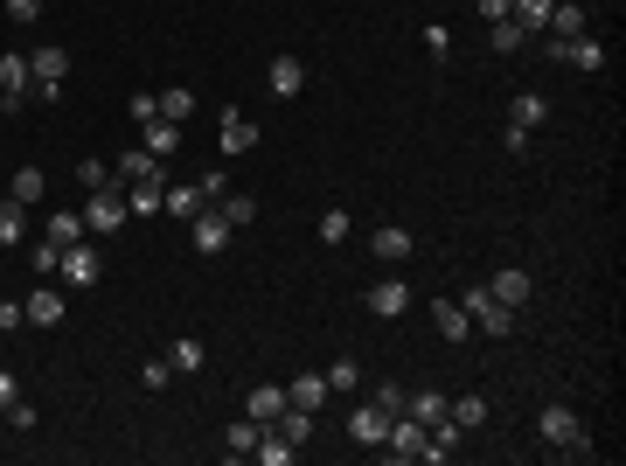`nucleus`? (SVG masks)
Wrapping results in <instances>:
<instances>
[{
  "label": "nucleus",
  "mask_w": 626,
  "mask_h": 466,
  "mask_svg": "<svg viewBox=\"0 0 626 466\" xmlns=\"http://www.w3.org/2000/svg\"><path fill=\"white\" fill-rule=\"evenodd\" d=\"M265 84H272V98H300V91H307V63H300V56H272Z\"/></svg>",
  "instance_id": "1a4fd4ad"
},
{
  "label": "nucleus",
  "mask_w": 626,
  "mask_h": 466,
  "mask_svg": "<svg viewBox=\"0 0 626 466\" xmlns=\"http://www.w3.org/2000/svg\"><path fill=\"white\" fill-rule=\"evenodd\" d=\"M460 307H467V320L480 327V334H508V320H515V313L501 307V300H494L487 286H473V293H460Z\"/></svg>",
  "instance_id": "39448f33"
},
{
  "label": "nucleus",
  "mask_w": 626,
  "mask_h": 466,
  "mask_svg": "<svg viewBox=\"0 0 626 466\" xmlns=\"http://www.w3.org/2000/svg\"><path fill=\"white\" fill-rule=\"evenodd\" d=\"M369 404H383V411H390V418H404V411H411V390H390V383H383V390H376V397H369Z\"/></svg>",
  "instance_id": "79ce46f5"
},
{
  "label": "nucleus",
  "mask_w": 626,
  "mask_h": 466,
  "mask_svg": "<svg viewBox=\"0 0 626 466\" xmlns=\"http://www.w3.org/2000/svg\"><path fill=\"white\" fill-rule=\"evenodd\" d=\"M369 251H376V258H383V265H404V258H411V251H418V237H411V230H404V223H383V230H376V237H369Z\"/></svg>",
  "instance_id": "9d476101"
},
{
  "label": "nucleus",
  "mask_w": 626,
  "mask_h": 466,
  "mask_svg": "<svg viewBox=\"0 0 626 466\" xmlns=\"http://www.w3.org/2000/svg\"><path fill=\"white\" fill-rule=\"evenodd\" d=\"M56 265H63V244H49V237H42V244L28 251V272H35V279H56Z\"/></svg>",
  "instance_id": "473e14b6"
},
{
  "label": "nucleus",
  "mask_w": 626,
  "mask_h": 466,
  "mask_svg": "<svg viewBox=\"0 0 626 466\" xmlns=\"http://www.w3.org/2000/svg\"><path fill=\"white\" fill-rule=\"evenodd\" d=\"M536 432L557 446V453H571V460H592V439H585V418L571 411V404H543V418H536Z\"/></svg>",
  "instance_id": "f257e3e1"
},
{
  "label": "nucleus",
  "mask_w": 626,
  "mask_h": 466,
  "mask_svg": "<svg viewBox=\"0 0 626 466\" xmlns=\"http://www.w3.org/2000/svg\"><path fill=\"white\" fill-rule=\"evenodd\" d=\"M404 418H418V425L432 432V425L446 418V397H439V390H411V411H404Z\"/></svg>",
  "instance_id": "c756f323"
},
{
  "label": "nucleus",
  "mask_w": 626,
  "mask_h": 466,
  "mask_svg": "<svg viewBox=\"0 0 626 466\" xmlns=\"http://www.w3.org/2000/svg\"><path fill=\"white\" fill-rule=\"evenodd\" d=\"M21 307H28V327H56V320H63V293H56V286H35Z\"/></svg>",
  "instance_id": "f3484780"
},
{
  "label": "nucleus",
  "mask_w": 626,
  "mask_h": 466,
  "mask_svg": "<svg viewBox=\"0 0 626 466\" xmlns=\"http://www.w3.org/2000/svg\"><path fill=\"white\" fill-rule=\"evenodd\" d=\"M564 63L571 70H606V42L585 28V35H571V49H564Z\"/></svg>",
  "instance_id": "a211bd4d"
},
{
  "label": "nucleus",
  "mask_w": 626,
  "mask_h": 466,
  "mask_svg": "<svg viewBox=\"0 0 626 466\" xmlns=\"http://www.w3.org/2000/svg\"><path fill=\"white\" fill-rule=\"evenodd\" d=\"M432 320H439V334H446V341H467V334H473V320H467V307H460V300H439V307H432Z\"/></svg>",
  "instance_id": "cd10ccee"
},
{
  "label": "nucleus",
  "mask_w": 626,
  "mask_h": 466,
  "mask_svg": "<svg viewBox=\"0 0 626 466\" xmlns=\"http://www.w3.org/2000/svg\"><path fill=\"white\" fill-rule=\"evenodd\" d=\"M21 237H28V202L7 195V202H0V244H21Z\"/></svg>",
  "instance_id": "7c9ffc66"
},
{
  "label": "nucleus",
  "mask_w": 626,
  "mask_h": 466,
  "mask_svg": "<svg viewBox=\"0 0 626 466\" xmlns=\"http://www.w3.org/2000/svg\"><path fill=\"white\" fill-rule=\"evenodd\" d=\"M320 376H327V390H355V383H362V369H355V362H348V355H341V362H334V369H320Z\"/></svg>",
  "instance_id": "58836bf2"
},
{
  "label": "nucleus",
  "mask_w": 626,
  "mask_h": 466,
  "mask_svg": "<svg viewBox=\"0 0 626 466\" xmlns=\"http://www.w3.org/2000/svg\"><path fill=\"white\" fill-rule=\"evenodd\" d=\"M327 397H334V390H327V376H320V369H307V376H293V383H286V404H300V411H320Z\"/></svg>",
  "instance_id": "dca6fc26"
},
{
  "label": "nucleus",
  "mask_w": 626,
  "mask_h": 466,
  "mask_svg": "<svg viewBox=\"0 0 626 466\" xmlns=\"http://www.w3.org/2000/svg\"><path fill=\"white\" fill-rule=\"evenodd\" d=\"M188 112H195V91H188V84H174V91L160 98V119H174V126H181Z\"/></svg>",
  "instance_id": "c9c22d12"
},
{
  "label": "nucleus",
  "mask_w": 626,
  "mask_h": 466,
  "mask_svg": "<svg viewBox=\"0 0 626 466\" xmlns=\"http://www.w3.org/2000/svg\"><path fill=\"white\" fill-rule=\"evenodd\" d=\"M223 216H230V230H237V223L258 216V202H251V195H223Z\"/></svg>",
  "instance_id": "a19ab883"
},
{
  "label": "nucleus",
  "mask_w": 626,
  "mask_h": 466,
  "mask_svg": "<svg viewBox=\"0 0 626 466\" xmlns=\"http://www.w3.org/2000/svg\"><path fill=\"white\" fill-rule=\"evenodd\" d=\"M529 286H536V279H529V272H515V265H501V272L487 279V293H494V300H501L508 313H515V307H529Z\"/></svg>",
  "instance_id": "ddd939ff"
},
{
  "label": "nucleus",
  "mask_w": 626,
  "mask_h": 466,
  "mask_svg": "<svg viewBox=\"0 0 626 466\" xmlns=\"http://www.w3.org/2000/svg\"><path fill=\"white\" fill-rule=\"evenodd\" d=\"M160 209H167V216H181V223H195L209 202H202V188H174V181H167V188H160Z\"/></svg>",
  "instance_id": "6ab92c4d"
},
{
  "label": "nucleus",
  "mask_w": 626,
  "mask_h": 466,
  "mask_svg": "<svg viewBox=\"0 0 626 466\" xmlns=\"http://www.w3.org/2000/svg\"><path fill=\"white\" fill-rule=\"evenodd\" d=\"M369 313H376V320H404V313H411V286H404V279H376V286H369Z\"/></svg>",
  "instance_id": "423d86ee"
},
{
  "label": "nucleus",
  "mask_w": 626,
  "mask_h": 466,
  "mask_svg": "<svg viewBox=\"0 0 626 466\" xmlns=\"http://www.w3.org/2000/svg\"><path fill=\"white\" fill-rule=\"evenodd\" d=\"M473 7H480V21H508V7H515V0H473Z\"/></svg>",
  "instance_id": "49530a36"
},
{
  "label": "nucleus",
  "mask_w": 626,
  "mask_h": 466,
  "mask_svg": "<svg viewBox=\"0 0 626 466\" xmlns=\"http://www.w3.org/2000/svg\"><path fill=\"white\" fill-rule=\"evenodd\" d=\"M487 42H494V56H515V49H529L536 35H529L522 21H487Z\"/></svg>",
  "instance_id": "412c9836"
},
{
  "label": "nucleus",
  "mask_w": 626,
  "mask_h": 466,
  "mask_svg": "<svg viewBox=\"0 0 626 466\" xmlns=\"http://www.w3.org/2000/svg\"><path fill=\"white\" fill-rule=\"evenodd\" d=\"M140 147L154 160H174L181 154V126H174V119H147V140H140Z\"/></svg>",
  "instance_id": "aec40b11"
},
{
  "label": "nucleus",
  "mask_w": 626,
  "mask_h": 466,
  "mask_svg": "<svg viewBox=\"0 0 626 466\" xmlns=\"http://www.w3.org/2000/svg\"><path fill=\"white\" fill-rule=\"evenodd\" d=\"M258 432H265L258 418H237V425L223 432V453H230V460H251V453H258Z\"/></svg>",
  "instance_id": "393cba45"
},
{
  "label": "nucleus",
  "mask_w": 626,
  "mask_h": 466,
  "mask_svg": "<svg viewBox=\"0 0 626 466\" xmlns=\"http://www.w3.org/2000/svg\"><path fill=\"white\" fill-rule=\"evenodd\" d=\"M188 237H195V251H202V258H216V251H223V244H230L237 230H230V216H223V209H202Z\"/></svg>",
  "instance_id": "6e6552de"
},
{
  "label": "nucleus",
  "mask_w": 626,
  "mask_h": 466,
  "mask_svg": "<svg viewBox=\"0 0 626 466\" xmlns=\"http://www.w3.org/2000/svg\"><path fill=\"white\" fill-rule=\"evenodd\" d=\"M14 404H21V383H14V376L0 369V411H14Z\"/></svg>",
  "instance_id": "a18cd8bd"
},
{
  "label": "nucleus",
  "mask_w": 626,
  "mask_h": 466,
  "mask_svg": "<svg viewBox=\"0 0 626 466\" xmlns=\"http://www.w3.org/2000/svg\"><path fill=\"white\" fill-rule=\"evenodd\" d=\"M77 188H112V167L105 160H77Z\"/></svg>",
  "instance_id": "4c0bfd02"
},
{
  "label": "nucleus",
  "mask_w": 626,
  "mask_h": 466,
  "mask_svg": "<svg viewBox=\"0 0 626 466\" xmlns=\"http://www.w3.org/2000/svg\"><path fill=\"white\" fill-rule=\"evenodd\" d=\"M56 279H63V286H98V279H105L98 244H70V251H63V265H56Z\"/></svg>",
  "instance_id": "20e7f679"
},
{
  "label": "nucleus",
  "mask_w": 626,
  "mask_h": 466,
  "mask_svg": "<svg viewBox=\"0 0 626 466\" xmlns=\"http://www.w3.org/2000/svg\"><path fill=\"white\" fill-rule=\"evenodd\" d=\"M348 439H355V446H383V439H390V411H383V404H362V411L348 418Z\"/></svg>",
  "instance_id": "9b49d317"
},
{
  "label": "nucleus",
  "mask_w": 626,
  "mask_h": 466,
  "mask_svg": "<svg viewBox=\"0 0 626 466\" xmlns=\"http://www.w3.org/2000/svg\"><path fill=\"white\" fill-rule=\"evenodd\" d=\"M147 174H160V160L147 154V147H133V154H119V167H112V181H126V188H133V181H147Z\"/></svg>",
  "instance_id": "bb28decb"
},
{
  "label": "nucleus",
  "mask_w": 626,
  "mask_h": 466,
  "mask_svg": "<svg viewBox=\"0 0 626 466\" xmlns=\"http://www.w3.org/2000/svg\"><path fill=\"white\" fill-rule=\"evenodd\" d=\"M7 195H14V202H28V209H35V202H42V195H49V174H42V167H14V181H7Z\"/></svg>",
  "instance_id": "5701e85b"
},
{
  "label": "nucleus",
  "mask_w": 626,
  "mask_h": 466,
  "mask_svg": "<svg viewBox=\"0 0 626 466\" xmlns=\"http://www.w3.org/2000/svg\"><path fill=\"white\" fill-rule=\"evenodd\" d=\"M202 362H209V348H202V341H195V334H181V341H174V348H167V369H181V376H195V369H202Z\"/></svg>",
  "instance_id": "a878e982"
},
{
  "label": "nucleus",
  "mask_w": 626,
  "mask_h": 466,
  "mask_svg": "<svg viewBox=\"0 0 626 466\" xmlns=\"http://www.w3.org/2000/svg\"><path fill=\"white\" fill-rule=\"evenodd\" d=\"M14 327H28V307L21 300H0V334H14Z\"/></svg>",
  "instance_id": "37998d69"
},
{
  "label": "nucleus",
  "mask_w": 626,
  "mask_h": 466,
  "mask_svg": "<svg viewBox=\"0 0 626 466\" xmlns=\"http://www.w3.org/2000/svg\"><path fill=\"white\" fill-rule=\"evenodd\" d=\"M592 21H585V7L578 0H550V21H543V42H571V35H585Z\"/></svg>",
  "instance_id": "0eeeda50"
},
{
  "label": "nucleus",
  "mask_w": 626,
  "mask_h": 466,
  "mask_svg": "<svg viewBox=\"0 0 626 466\" xmlns=\"http://www.w3.org/2000/svg\"><path fill=\"white\" fill-rule=\"evenodd\" d=\"M160 188H167L160 174H147V181H133V188H126V209H140V216H154V209H160Z\"/></svg>",
  "instance_id": "2f4dec72"
},
{
  "label": "nucleus",
  "mask_w": 626,
  "mask_h": 466,
  "mask_svg": "<svg viewBox=\"0 0 626 466\" xmlns=\"http://www.w3.org/2000/svg\"><path fill=\"white\" fill-rule=\"evenodd\" d=\"M446 418H453L460 432H473V425H487V397H460V404H453Z\"/></svg>",
  "instance_id": "f704fd0d"
},
{
  "label": "nucleus",
  "mask_w": 626,
  "mask_h": 466,
  "mask_svg": "<svg viewBox=\"0 0 626 466\" xmlns=\"http://www.w3.org/2000/svg\"><path fill=\"white\" fill-rule=\"evenodd\" d=\"M543 119H550V105H543V91H515V105H508V126H529V133H536Z\"/></svg>",
  "instance_id": "4be33fe9"
},
{
  "label": "nucleus",
  "mask_w": 626,
  "mask_h": 466,
  "mask_svg": "<svg viewBox=\"0 0 626 466\" xmlns=\"http://www.w3.org/2000/svg\"><path fill=\"white\" fill-rule=\"evenodd\" d=\"M251 147H258V119L230 105V112H223V154H251Z\"/></svg>",
  "instance_id": "4468645a"
},
{
  "label": "nucleus",
  "mask_w": 626,
  "mask_h": 466,
  "mask_svg": "<svg viewBox=\"0 0 626 466\" xmlns=\"http://www.w3.org/2000/svg\"><path fill=\"white\" fill-rule=\"evenodd\" d=\"M119 223H126V195H119V188H84V230L112 237Z\"/></svg>",
  "instance_id": "f03ea898"
},
{
  "label": "nucleus",
  "mask_w": 626,
  "mask_h": 466,
  "mask_svg": "<svg viewBox=\"0 0 626 466\" xmlns=\"http://www.w3.org/2000/svg\"><path fill=\"white\" fill-rule=\"evenodd\" d=\"M28 77H35V98H56L63 77H70V56L63 49H28Z\"/></svg>",
  "instance_id": "7ed1b4c3"
},
{
  "label": "nucleus",
  "mask_w": 626,
  "mask_h": 466,
  "mask_svg": "<svg viewBox=\"0 0 626 466\" xmlns=\"http://www.w3.org/2000/svg\"><path fill=\"white\" fill-rule=\"evenodd\" d=\"M279 411H286V390H279V383H258L251 404H244V418H258V425H272Z\"/></svg>",
  "instance_id": "b1692460"
},
{
  "label": "nucleus",
  "mask_w": 626,
  "mask_h": 466,
  "mask_svg": "<svg viewBox=\"0 0 626 466\" xmlns=\"http://www.w3.org/2000/svg\"><path fill=\"white\" fill-rule=\"evenodd\" d=\"M348 230H355V223H348V209H327V216H320V244H327V251H334V244H348Z\"/></svg>",
  "instance_id": "e433bc0d"
},
{
  "label": "nucleus",
  "mask_w": 626,
  "mask_h": 466,
  "mask_svg": "<svg viewBox=\"0 0 626 466\" xmlns=\"http://www.w3.org/2000/svg\"><path fill=\"white\" fill-rule=\"evenodd\" d=\"M35 14H42V0H7V21H21V28H28Z\"/></svg>",
  "instance_id": "c03bdc74"
},
{
  "label": "nucleus",
  "mask_w": 626,
  "mask_h": 466,
  "mask_svg": "<svg viewBox=\"0 0 626 466\" xmlns=\"http://www.w3.org/2000/svg\"><path fill=\"white\" fill-rule=\"evenodd\" d=\"M126 119H140V126L160 119V98H154V91H133V98H126Z\"/></svg>",
  "instance_id": "ea45409f"
},
{
  "label": "nucleus",
  "mask_w": 626,
  "mask_h": 466,
  "mask_svg": "<svg viewBox=\"0 0 626 466\" xmlns=\"http://www.w3.org/2000/svg\"><path fill=\"white\" fill-rule=\"evenodd\" d=\"M28 91H35V77H28V56H0V105L14 112Z\"/></svg>",
  "instance_id": "f8f14e48"
},
{
  "label": "nucleus",
  "mask_w": 626,
  "mask_h": 466,
  "mask_svg": "<svg viewBox=\"0 0 626 466\" xmlns=\"http://www.w3.org/2000/svg\"><path fill=\"white\" fill-rule=\"evenodd\" d=\"M383 446H390V460H418L425 453V425L418 418H390V439Z\"/></svg>",
  "instance_id": "2eb2a0df"
},
{
  "label": "nucleus",
  "mask_w": 626,
  "mask_h": 466,
  "mask_svg": "<svg viewBox=\"0 0 626 466\" xmlns=\"http://www.w3.org/2000/svg\"><path fill=\"white\" fill-rule=\"evenodd\" d=\"M49 244H63V251H70V244H84V209H77V216H70V209H56V216H49Z\"/></svg>",
  "instance_id": "c85d7f7f"
},
{
  "label": "nucleus",
  "mask_w": 626,
  "mask_h": 466,
  "mask_svg": "<svg viewBox=\"0 0 626 466\" xmlns=\"http://www.w3.org/2000/svg\"><path fill=\"white\" fill-rule=\"evenodd\" d=\"M508 21H522L529 35H543V21H550V0H515V7H508Z\"/></svg>",
  "instance_id": "72a5a7b5"
}]
</instances>
